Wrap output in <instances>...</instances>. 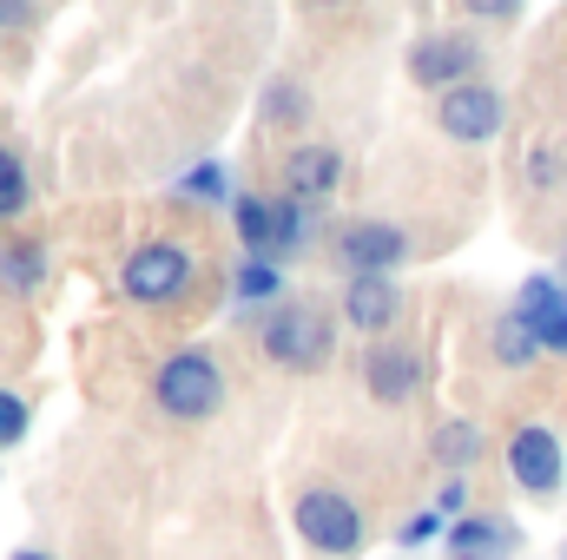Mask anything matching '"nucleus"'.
Here are the masks:
<instances>
[{"mask_svg":"<svg viewBox=\"0 0 567 560\" xmlns=\"http://www.w3.org/2000/svg\"><path fill=\"white\" fill-rule=\"evenodd\" d=\"M152 403H158L165 416H178V422L212 416V409L225 403V370H218L205 350H178V356L158 363V376H152Z\"/></svg>","mask_w":567,"mask_h":560,"instance_id":"1","label":"nucleus"},{"mask_svg":"<svg viewBox=\"0 0 567 560\" xmlns=\"http://www.w3.org/2000/svg\"><path fill=\"white\" fill-rule=\"evenodd\" d=\"M290 521H297L303 548L323 560H350L363 548V508L350 495H337V488H303L297 508H290Z\"/></svg>","mask_w":567,"mask_h":560,"instance_id":"2","label":"nucleus"},{"mask_svg":"<svg viewBox=\"0 0 567 560\" xmlns=\"http://www.w3.org/2000/svg\"><path fill=\"white\" fill-rule=\"evenodd\" d=\"M265 356L278 370H317L330 356V317L310 303H284L278 317L265 323Z\"/></svg>","mask_w":567,"mask_h":560,"instance_id":"3","label":"nucleus"},{"mask_svg":"<svg viewBox=\"0 0 567 560\" xmlns=\"http://www.w3.org/2000/svg\"><path fill=\"white\" fill-rule=\"evenodd\" d=\"M508 475H515V488H522V495H535V501L561 495V481H567L561 435H555V428H542V422L515 428V442H508Z\"/></svg>","mask_w":567,"mask_h":560,"instance_id":"4","label":"nucleus"},{"mask_svg":"<svg viewBox=\"0 0 567 560\" xmlns=\"http://www.w3.org/2000/svg\"><path fill=\"white\" fill-rule=\"evenodd\" d=\"M502 120H508V100H502L495 86H482V80H468V86H455V93L435 100V126H442L449 139H462V145L495 139Z\"/></svg>","mask_w":567,"mask_h":560,"instance_id":"5","label":"nucleus"},{"mask_svg":"<svg viewBox=\"0 0 567 560\" xmlns=\"http://www.w3.org/2000/svg\"><path fill=\"white\" fill-rule=\"evenodd\" d=\"M475 66H482V46H475L468 33H423V40L410 46V80H416V86H435V93H442V86H449V93L468 86Z\"/></svg>","mask_w":567,"mask_h":560,"instance_id":"6","label":"nucleus"},{"mask_svg":"<svg viewBox=\"0 0 567 560\" xmlns=\"http://www.w3.org/2000/svg\"><path fill=\"white\" fill-rule=\"evenodd\" d=\"M126 297H140V303H172L185 283H192V258L178 251V245H140L133 258H126Z\"/></svg>","mask_w":567,"mask_h":560,"instance_id":"7","label":"nucleus"},{"mask_svg":"<svg viewBox=\"0 0 567 560\" xmlns=\"http://www.w3.org/2000/svg\"><path fill=\"white\" fill-rule=\"evenodd\" d=\"M337 258H343L357 278H390V271L410 258V238H403L396 225H350V231L337 238Z\"/></svg>","mask_w":567,"mask_h":560,"instance_id":"8","label":"nucleus"},{"mask_svg":"<svg viewBox=\"0 0 567 560\" xmlns=\"http://www.w3.org/2000/svg\"><path fill=\"white\" fill-rule=\"evenodd\" d=\"M515 317L535 330V343H542V350L567 356V283L528 278V283H522V297H515Z\"/></svg>","mask_w":567,"mask_h":560,"instance_id":"9","label":"nucleus"},{"mask_svg":"<svg viewBox=\"0 0 567 560\" xmlns=\"http://www.w3.org/2000/svg\"><path fill=\"white\" fill-rule=\"evenodd\" d=\"M416 350L410 343H377L370 356H363V383H370V396L377 403H410L416 396Z\"/></svg>","mask_w":567,"mask_h":560,"instance_id":"10","label":"nucleus"},{"mask_svg":"<svg viewBox=\"0 0 567 560\" xmlns=\"http://www.w3.org/2000/svg\"><path fill=\"white\" fill-rule=\"evenodd\" d=\"M343 317H350L357 330L383 336V330H396V317H403V290H396L390 278H350V290H343Z\"/></svg>","mask_w":567,"mask_h":560,"instance_id":"11","label":"nucleus"},{"mask_svg":"<svg viewBox=\"0 0 567 560\" xmlns=\"http://www.w3.org/2000/svg\"><path fill=\"white\" fill-rule=\"evenodd\" d=\"M337 178H343L337 145H297V152L284 158V185H290V198H323V191H337Z\"/></svg>","mask_w":567,"mask_h":560,"instance_id":"12","label":"nucleus"},{"mask_svg":"<svg viewBox=\"0 0 567 560\" xmlns=\"http://www.w3.org/2000/svg\"><path fill=\"white\" fill-rule=\"evenodd\" d=\"M515 554V528L495 515H468L449 528V560H508Z\"/></svg>","mask_w":567,"mask_h":560,"instance_id":"13","label":"nucleus"},{"mask_svg":"<svg viewBox=\"0 0 567 560\" xmlns=\"http://www.w3.org/2000/svg\"><path fill=\"white\" fill-rule=\"evenodd\" d=\"M231 211H238V238H245V251L265 265V258L278 251V225H271V205H265V198H231Z\"/></svg>","mask_w":567,"mask_h":560,"instance_id":"14","label":"nucleus"},{"mask_svg":"<svg viewBox=\"0 0 567 560\" xmlns=\"http://www.w3.org/2000/svg\"><path fill=\"white\" fill-rule=\"evenodd\" d=\"M435 455H442L449 468H468V462L482 455V428H475V422H442V428H435Z\"/></svg>","mask_w":567,"mask_h":560,"instance_id":"15","label":"nucleus"},{"mask_svg":"<svg viewBox=\"0 0 567 560\" xmlns=\"http://www.w3.org/2000/svg\"><path fill=\"white\" fill-rule=\"evenodd\" d=\"M535 350H542V343H535V330H528V323H522V317L508 310V317L495 323V356H502L508 370H522V363H528Z\"/></svg>","mask_w":567,"mask_h":560,"instance_id":"16","label":"nucleus"},{"mask_svg":"<svg viewBox=\"0 0 567 560\" xmlns=\"http://www.w3.org/2000/svg\"><path fill=\"white\" fill-rule=\"evenodd\" d=\"M0 283H7V290H33V283H40V251H33V245L0 251Z\"/></svg>","mask_w":567,"mask_h":560,"instance_id":"17","label":"nucleus"},{"mask_svg":"<svg viewBox=\"0 0 567 560\" xmlns=\"http://www.w3.org/2000/svg\"><path fill=\"white\" fill-rule=\"evenodd\" d=\"M27 205V165L13 152H0V218H13Z\"/></svg>","mask_w":567,"mask_h":560,"instance_id":"18","label":"nucleus"},{"mask_svg":"<svg viewBox=\"0 0 567 560\" xmlns=\"http://www.w3.org/2000/svg\"><path fill=\"white\" fill-rule=\"evenodd\" d=\"M278 290H284V278L271 271V265H258V258L238 271V297H251V303H258V297H278Z\"/></svg>","mask_w":567,"mask_h":560,"instance_id":"19","label":"nucleus"},{"mask_svg":"<svg viewBox=\"0 0 567 560\" xmlns=\"http://www.w3.org/2000/svg\"><path fill=\"white\" fill-rule=\"evenodd\" d=\"M271 225H278V251H297V238H303V211H297V198H278V205H271Z\"/></svg>","mask_w":567,"mask_h":560,"instance_id":"20","label":"nucleus"},{"mask_svg":"<svg viewBox=\"0 0 567 560\" xmlns=\"http://www.w3.org/2000/svg\"><path fill=\"white\" fill-rule=\"evenodd\" d=\"M20 435H27V403H20L13 390H0V448L20 442Z\"/></svg>","mask_w":567,"mask_h":560,"instance_id":"21","label":"nucleus"},{"mask_svg":"<svg viewBox=\"0 0 567 560\" xmlns=\"http://www.w3.org/2000/svg\"><path fill=\"white\" fill-rule=\"evenodd\" d=\"M218 185H225V172H218V165H205V172H192V178H185V191H192V198H225Z\"/></svg>","mask_w":567,"mask_h":560,"instance_id":"22","label":"nucleus"},{"mask_svg":"<svg viewBox=\"0 0 567 560\" xmlns=\"http://www.w3.org/2000/svg\"><path fill=\"white\" fill-rule=\"evenodd\" d=\"M528 178H535V185H555V178H561V158H555V152H535V158H528Z\"/></svg>","mask_w":567,"mask_h":560,"instance_id":"23","label":"nucleus"},{"mask_svg":"<svg viewBox=\"0 0 567 560\" xmlns=\"http://www.w3.org/2000/svg\"><path fill=\"white\" fill-rule=\"evenodd\" d=\"M435 521H442V515H435V508H429V515H416V521H410V528H403V541H429V535H435Z\"/></svg>","mask_w":567,"mask_h":560,"instance_id":"24","label":"nucleus"},{"mask_svg":"<svg viewBox=\"0 0 567 560\" xmlns=\"http://www.w3.org/2000/svg\"><path fill=\"white\" fill-rule=\"evenodd\" d=\"M455 508H462V481H449V488L435 495V515H455Z\"/></svg>","mask_w":567,"mask_h":560,"instance_id":"25","label":"nucleus"},{"mask_svg":"<svg viewBox=\"0 0 567 560\" xmlns=\"http://www.w3.org/2000/svg\"><path fill=\"white\" fill-rule=\"evenodd\" d=\"M33 20V7H13V0H0V27H27Z\"/></svg>","mask_w":567,"mask_h":560,"instance_id":"26","label":"nucleus"},{"mask_svg":"<svg viewBox=\"0 0 567 560\" xmlns=\"http://www.w3.org/2000/svg\"><path fill=\"white\" fill-rule=\"evenodd\" d=\"M13 560H53V554H40V548H27V554H13Z\"/></svg>","mask_w":567,"mask_h":560,"instance_id":"27","label":"nucleus"}]
</instances>
